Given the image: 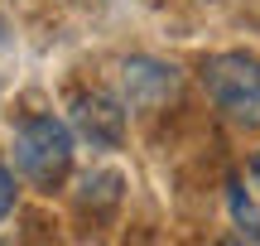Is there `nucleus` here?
Listing matches in <instances>:
<instances>
[{
    "mask_svg": "<svg viewBox=\"0 0 260 246\" xmlns=\"http://www.w3.org/2000/svg\"><path fill=\"white\" fill-rule=\"evenodd\" d=\"M203 87L236 126H260V58L222 53L203 68Z\"/></svg>",
    "mask_w": 260,
    "mask_h": 246,
    "instance_id": "nucleus-2",
    "label": "nucleus"
},
{
    "mask_svg": "<svg viewBox=\"0 0 260 246\" xmlns=\"http://www.w3.org/2000/svg\"><path fill=\"white\" fill-rule=\"evenodd\" d=\"M73 126H77L82 140L96 145V150H116L121 135H125V106L111 102V97H102V92H96V97H77Z\"/></svg>",
    "mask_w": 260,
    "mask_h": 246,
    "instance_id": "nucleus-3",
    "label": "nucleus"
},
{
    "mask_svg": "<svg viewBox=\"0 0 260 246\" xmlns=\"http://www.w3.org/2000/svg\"><path fill=\"white\" fill-rule=\"evenodd\" d=\"M73 164V131L58 116H34L15 131V169L39 189H53Z\"/></svg>",
    "mask_w": 260,
    "mask_h": 246,
    "instance_id": "nucleus-1",
    "label": "nucleus"
},
{
    "mask_svg": "<svg viewBox=\"0 0 260 246\" xmlns=\"http://www.w3.org/2000/svg\"><path fill=\"white\" fill-rule=\"evenodd\" d=\"M10 208H15V174L0 164V222L10 218Z\"/></svg>",
    "mask_w": 260,
    "mask_h": 246,
    "instance_id": "nucleus-5",
    "label": "nucleus"
},
{
    "mask_svg": "<svg viewBox=\"0 0 260 246\" xmlns=\"http://www.w3.org/2000/svg\"><path fill=\"white\" fill-rule=\"evenodd\" d=\"M251 179H255V189H260V155H255V164H251Z\"/></svg>",
    "mask_w": 260,
    "mask_h": 246,
    "instance_id": "nucleus-6",
    "label": "nucleus"
},
{
    "mask_svg": "<svg viewBox=\"0 0 260 246\" xmlns=\"http://www.w3.org/2000/svg\"><path fill=\"white\" fill-rule=\"evenodd\" d=\"M226 198H232V218H236V227H241V237H251V241H260V218H255V208H251V198H246V189H241V179H232V183H226Z\"/></svg>",
    "mask_w": 260,
    "mask_h": 246,
    "instance_id": "nucleus-4",
    "label": "nucleus"
}]
</instances>
